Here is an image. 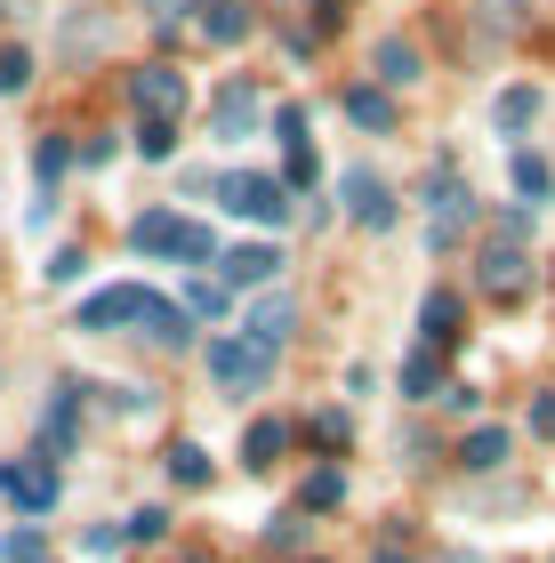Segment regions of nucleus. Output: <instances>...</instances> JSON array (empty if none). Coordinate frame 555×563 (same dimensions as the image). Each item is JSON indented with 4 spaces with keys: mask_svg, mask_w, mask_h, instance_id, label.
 I'll list each match as a JSON object with an SVG mask.
<instances>
[{
    "mask_svg": "<svg viewBox=\"0 0 555 563\" xmlns=\"http://www.w3.org/2000/svg\"><path fill=\"white\" fill-rule=\"evenodd\" d=\"M73 330H145V339H162V346H193V314L169 306L162 290H145V282H113V290L81 298Z\"/></svg>",
    "mask_w": 555,
    "mask_h": 563,
    "instance_id": "obj_1",
    "label": "nucleus"
},
{
    "mask_svg": "<svg viewBox=\"0 0 555 563\" xmlns=\"http://www.w3.org/2000/svg\"><path fill=\"white\" fill-rule=\"evenodd\" d=\"M130 242L137 250H154V258H193V266H218V242H210V225H193L178 210H145L130 225Z\"/></svg>",
    "mask_w": 555,
    "mask_h": 563,
    "instance_id": "obj_2",
    "label": "nucleus"
},
{
    "mask_svg": "<svg viewBox=\"0 0 555 563\" xmlns=\"http://www.w3.org/2000/svg\"><path fill=\"white\" fill-rule=\"evenodd\" d=\"M24 89H33V48L9 41L0 48V97H24Z\"/></svg>",
    "mask_w": 555,
    "mask_h": 563,
    "instance_id": "obj_25",
    "label": "nucleus"
},
{
    "mask_svg": "<svg viewBox=\"0 0 555 563\" xmlns=\"http://www.w3.org/2000/svg\"><path fill=\"white\" fill-rule=\"evenodd\" d=\"M370 65H378V89H411V81H419V48L402 41V33L378 41V48H370Z\"/></svg>",
    "mask_w": 555,
    "mask_h": 563,
    "instance_id": "obj_16",
    "label": "nucleus"
},
{
    "mask_svg": "<svg viewBox=\"0 0 555 563\" xmlns=\"http://www.w3.org/2000/svg\"><path fill=\"white\" fill-rule=\"evenodd\" d=\"M467 218H475V194L459 186V177H426V250H451L467 234Z\"/></svg>",
    "mask_w": 555,
    "mask_h": 563,
    "instance_id": "obj_6",
    "label": "nucleus"
},
{
    "mask_svg": "<svg viewBox=\"0 0 555 563\" xmlns=\"http://www.w3.org/2000/svg\"><path fill=\"white\" fill-rule=\"evenodd\" d=\"M419 339L435 346V354L459 339V290H426V298H419Z\"/></svg>",
    "mask_w": 555,
    "mask_h": 563,
    "instance_id": "obj_15",
    "label": "nucleus"
},
{
    "mask_svg": "<svg viewBox=\"0 0 555 563\" xmlns=\"http://www.w3.org/2000/svg\"><path fill=\"white\" fill-rule=\"evenodd\" d=\"M130 106H137V121H186L193 89H186L178 65H137L130 73Z\"/></svg>",
    "mask_w": 555,
    "mask_h": 563,
    "instance_id": "obj_4",
    "label": "nucleus"
},
{
    "mask_svg": "<svg viewBox=\"0 0 555 563\" xmlns=\"http://www.w3.org/2000/svg\"><path fill=\"white\" fill-rule=\"evenodd\" d=\"M338 201H346V218H355V225H370V234H387V225H395V194L378 186L370 169H346L338 177Z\"/></svg>",
    "mask_w": 555,
    "mask_h": 563,
    "instance_id": "obj_10",
    "label": "nucleus"
},
{
    "mask_svg": "<svg viewBox=\"0 0 555 563\" xmlns=\"http://www.w3.org/2000/svg\"><path fill=\"white\" fill-rule=\"evenodd\" d=\"M0 9H9V0H0Z\"/></svg>",
    "mask_w": 555,
    "mask_h": 563,
    "instance_id": "obj_40",
    "label": "nucleus"
},
{
    "mask_svg": "<svg viewBox=\"0 0 555 563\" xmlns=\"http://www.w3.org/2000/svg\"><path fill=\"white\" fill-rule=\"evenodd\" d=\"M547 186H555V177H547L540 153H515V194H523V201H547Z\"/></svg>",
    "mask_w": 555,
    "mask_h": 563,
    "instance_id": "obj_29",
    "label": "nucleus"
},
{
    "mask_svg": "<svg viewBox=\"0 0 555 563\" xmlns=\"http://www.w3.org/2000/svg\"><path fill=\"white\" fill-rule=\"evenodd\" d=\"M282 451H290V419H258V427L242 434V467H249V475H266Z\"/></svg>",
    "mask_w": 555,
    "mask_h": 563,
    "instance_id": "obj_19",
    "label": "nucleus"
},
{
    "mask_svg": "<svg viewBox=\"0 0 555 563\" xmlns=\"http://www.w3.org/2000/svg\"><path fill=\"white\" fill-rule=\"evenodd\" d=\"M402 395H411V402H435L443 395V354L435 346H419L411 363H402Z\"/></svg>",
    "mask_w": 555,
    "mask_h": 563,
    "instance_id": "obj_20",
    "label": "nucleus"
},
{
    "mask_svg": "<svg viewBox=\"0 0 555 563\" xmlns=\"http://www.w3.org/2000/svg\"><path fill=\"white\" fill-rule=\"evenodd\" d=\"M258 121H266V97L249 89V81H225V89H218V106H210V130H218V137H249Z\"/></svg>",
    "mask_w": 555,
    "mask_h": 563,
    "instance_id": "obj_12",
    "label": "nucleus"
},
{
    "mask_svg": "<svg viewBox=\"0 0 555 563\" xmlns=\"http://www.w3.org/2000/svg\"><path fill=\"white\" fill-rule=\"evenodd\" d=\"M338 499H346V475L338 467H314L307 492H298V507H314V516H322V507H338Z\"/></svg>",
    "mask_w": 555,
    "mask_h": 563,
    "instance_id": "obj_26",
    "label": "nucleus"
},
{
    "mask_svg": "<svg viewBox=\"0 0 555 563\" xmlns=\"http://www.w3.org/2000/svg\"><path fill=\"white\" fill-rule=\"evenodd\" d=\"M346 121H355V130H370V137H387V130H395V97L370 89V81H355V89H346Z\"/></svg>",
    "mask_w": 555,
    "mask_h": 563,
    "instance_id": "obj_18",
    "label": "nucleus"
},
{
    "mask_svg": "<svg viewBox=\"0 0 555 563\" xmlns=\"http://www.w3.org/2000/svg\"><path fill=\"white\" fill-rule=\"evenodd\" d=\"M65 169H73V145L48 130V137L33 145V177H41V194H57V177H65Z\"/></svg>",
    "mask_w": 555,
    "mask_h": 563,
    "instance_id": "obj_22",
    "label": "nucleus"
},
{
    "mask_svg": "<svg viewBox=\"0 0 555 563\" xmlns=\"http://www.w3.org/2000/svg\"><path fill=\"white\" fill-rule=\"evenodd\" d=\"M266 540H274V548H298V540H307V523L282 516V523H266Z\"/></svg>",
    "mask_w": 555,
    "mask_h": 563,
    "instance_id": "obj_37",
    "label": "nucleus"
},
{
    "mask_svg": "<svg viewBox=\"0 0 555 563\" xmlns=\"http://www.w3.org/2000/svg\"><path fill=\"white\" fill-rule=\"evenodd\" d=\"M81 266H89L81 250H57V258H48V282H57V290H65V282H81Z\"/></svg>",
    "mask_w": 555,
    "mask_h": 563,
    "instance_id": "obj_35",
    "label": "nucleus"
},
{
    "mask_svg": "<svg viewBox=\"0 0 555 563\" xmlns=\"http://www.w3.org/2000/svg\"><path fill=\"white\" fill-rule=\"evenodd\" d=\"M475 282H484L491 298H523V282H532V266H523V242L491 234V242H484V258H475Z\"/></svg>",
    "mask_w": 555,
    "mask_h": 563,
    "instance_id": "obj_8",
    "label": "nucleus"
},
{
    "mask_svg": "<svg viewBox=\"0 0 555 563\" xmlns=\"http://www.w3.org/2000/svg\"><path fill=\"white\" fill-rule=\"evenodd\" d=\"M162 531H169L162 507H137V516H130V540H162Z\"/></svg>",
    "mask_w": 555,
    "mask_h": 563,
    "instance_id": "obj_34",
    "label": "nucleus"
},
{
    "mask_svg": "<svg viewBox=\"0 0 555 563\" xmlns=\"http://www.w3.org/2000/svg\"><path fill=\"white\" fill-rule=\"evenodd\" d=\"M0 555H9V563H48V540H41V523H16L9 540H0Z\"/></svg>",
    "mask_w": 555,
    "mask_h": 563,
    "instance_id": "obj_27",
    "label": "nucleus"
},
{
    "mask_svg": "<svg viewBox=\"0 0 555 563\" xmlns=\"http://www.w3.org/2000/svg\"><path fill=\"white\" fill-rule=\"evenodd\" d=\"M218 201H225L234 218H249V225H290V186H282V177H266V169L218 177Z\"/></svg>",
    "mask_w": 555,
    "mask_h": 563,
    "instance_id": "obj_3",
    "label": "nucleus"
},
{
    "mask_svg": "<svg viewBox=\"0 0 555 563\" xmlns=\"http://www.w3.org/2000/svg\"><path fill=\"white\" fill-rule=\"evenodd\" d=\"M193 9H201V41L210 48H234V41H249V24H258L242 0H193Z\"/></svg>",
    "mask_w": 555,
    "mask_h": 563,
    "instance_id": "obj_14",
    "label": "nucleus"
},
{
    "mask_svg": "<svg viewBox=\"0 0 555 563\" xmlns=\"http://www.w3.org/2000/svg\"><path fill=\"white\" fill-rule=\"evenodd\" d=\"M210 378L225 395H258L266 378H274V354L258 339H210Z\"/></svg>",
    "mask_w": 555,
    "mask_h": 563,
    "instance_id": "obj_5",
    "label": "nucleus"
},
{
    "mask_svg": "<svg viewBox=\"0 0 555 563\" xmlns=\"http://www.w3.org/2000/svg\"><path fill=\"white\" fill-rule=\"evenodd\" d=\"M169 483L201 492V483H210V451H201V443H169Z\"/></svg>",
    "mask_w": 555,
    "mask_h": 563,
    "instance_id": "obj_23",
    "label": "nucleus"
},
{
    "mask_svg": "<svg viewBox=\"0 0 555 563\" xmlns=\"http://www.w3.org/2000/svg\"><path fill=\"white\" fill-rule=\"evenodd\" d=\"M290 330H298V306H290V298H258V306L242 314V339H258L266 354H282Z\"/></svg>",
    "mask_w": 555,
    "mask_h": 563,
    "instance_id": "obj_13",
    "label": "nucleus"
},
{
    "mask_svg": "<svg viewBox=\"0 0 555 563\" xmlns=\"http://www.w3.org/2000/svg\"><path fill=\"white\" fill-rule=\"evenodd\" d=\"M137 153L145 162H169L178 153V121H137Z\"/></svg>",
    "mask_w": 555,
    "mask_h": 563,
    "instance_id": "obj_28",
    "label": "nucleus"
},
{
    "mask_svg": "<svg viewBox=\"0 0 555 563\" xmlns=\"http://www.w3.org/2000/svg\"><path fill=\"white\" fill-rule=\"evenodd\" d=\"M307 443L314 451H346V443H355V419H346V411H314L307 419Z\"/></svg>",
    "mask_w": 555,
    "mask_h": 563,
    "instance_id": "obj_24",
    "label": "nucleus"
},
{
    "mask_svg": "<svg viewBox=\"0 0 555 563\" xmlns=\"http://www.w3.org/2000/svg\"><path fill=\"white\" fill-rule=\"evenodd\" d=\"M532 427H540L547 443H555V395H532Z\"/></svg>",
    "mask_w": 555,
    "mask_h": 563,
    "instance_id": "obj_38",
    "label": "nucleus"
},
{
    "mask_svg": "<svg viewBox=\"0 0 555 563\" xmlns=\"http://www.w3.org/2000/svg\"><path fill=\"white\" fill-rule=\"evenodd\" d=\"M540 106H547V97H540L532 81L499 89V106H491V121H499V137H523V130H532V121H540Z\"/></svg>",
    "mask_w": 555,
    "mask_h": 563,
    "instance_id": "obj_17",
    "label": "nucleus"
},
{
    "mask_svg": "<svg viewBox=\"0 0 555 563\" xmlns=\"http://www.w3.org/2000/svg\"><path fill=\"white\" fill-rule=\"evenodd\" d=\"M218 274H225V290H266V282L282 274V250L274 242H234V250H218Z\"/></svg>",
    "mask_w": 555,
    "mask_h": 563,
    "instance_id": "obj_9",
    "label": "nucleus"
},
{
    "mask_svg": "<svg viewBox=\"0 0 555 563\" xmlns=\"http://www.w3.org/2000/svg\"><path fill=\"white\" fill-rule=\"evenodd\" d=\"M121 540H130V523H97V531H89V555H113Z\"/></svg>",
    "mask_w": 555,
    "mask_h": 563,
    "instance_id": "obj_36",
    "label": "nucleus"
},
{
    "mask_svg": "<svg viewBox=\"0 0 555 563\" xmlns=\"http://www.w3.org/2000/svg\"><path fill=\"white\" fill-rule=\"evenodd\" d=\"M499 459H508V427H475L459 443V467H475V475H491Z\"/></svg>",
    "mask_w": 555,
    "mask_h": 563,
    "instance_id": "obj_21",
    "label": "nucleus"
},
{
    "mask_svg": "<svg viewBox=\"0 0 555 563\" xmlns=\"http://www.w3.org/2000/svg\"><path fill=\"white\" fill-rule=\"evenodd\" d=\"M0 492H9L24 516H48V507H57V467H48V459H33V467H24V459H0Z\"/></svg>",
    "mask_w": 555,
    "mask_h": 563,
    "instance_id": "obj_7",
    "label": "nucleus"
},
{
    "mask_svg": "<svg viewBox=\"0 0 555 563\" xmlns=\"http://www.w3.org/2000/svg\"><path fill=\"white\" fill-rule=\"evenodd\" d=\"M274 137H282V153L290 145H314V130H307V113H298V106H274Z\"/></svg>",
    "mask_w": 555,
    "mask_h": 563,
    "instance_id": "obj_30",
    "label": "nucleus"
},
{
    "mask_svg": "<svg viewBox=\"0 0 555 563\" xmlns=\"http://www.w3.org/2000/svg\"><path fill=\"white\" fill-rule=\"evenodd\" d=\"M378 563H411V555H378Z\"/></svg>",
    "mask_w": 555,
    "mask_h": 563,
    "instance_id": "obj_39",
    "label": "nucleus"
},
{
    "mask_svg": "<svg viewBox=\"0 0 555 563\" xmlns=\"http://www.w3.org/2000/svg\"><path fill=\"white\" fill-rule=\"evenodd\" d=\"M218 306H225L218 282H193V290H186V314H218Z\"/></svg>",
    "mask_w": 555,
    "mask_h": 563,
    "instance_id": "obj_33",
    "label": "nucleus"
},
{
    "mask_svg": "<svg viewBox=\"0 0 555 563\" xmlns=\"http://www.w3.org/2000/svg\"><path fill=\"white\" fill-rule=\"evenodd\" d=\"M73 443H81V387L65 378L41 411V459H73Z\"/></svg>",
    "mask_w": 555,
    "mask_h": 563,
    "instance_id": "obj_11",
    "label": "nucleus"
},
{
    "mask_svg": "<svg viewBox=\"0 0 555 563\" xmlns=\"http://www.w3.org/2000/svg\"><path fill=\"white\" fill-rule=\"evenodd\" d=\"M338 24H346V0H322V9H314V33H298V48H314V41H331V33H338Z\"/></svg>",
    "mask_w": 555,
    "mask_h": 563,
    "instance_id": "obj_31",
    "label": "nucleus"
},
{
    "mask_svg": "<svg viewBox=\"0 0 555 563\" xmlns=\"http://www.w3.org/2000/svg\"><path fill=\"white\" fill-rule=\"evenodd\" d=\"M322 162H314V145H290V186H314Z\"/></svg>",
    "mask_w": 555,
    "mask_h": 563,
    "instance_id": "obj_32",
    "label": "nucleus"
}]
</instances>
